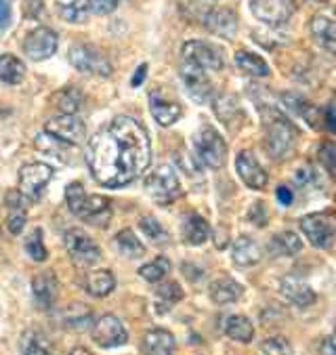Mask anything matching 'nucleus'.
<instances>
[{
    "label": "nucleus",
    "instance_id": "35",
    "mask_svg": "<svg viewBox=\"0 0 336 355\" xmlns=\"http://www.w3.org/2000/svg\"><path fill=\"white\" fill-rule=\"evenodd\" d=\"M116 244H118L120 252H122L124 257H128V259H139V257L145 252L141 240H139L137 236H134L130 230H122V232L116 236Z\"/></svg>",
    "mask_w": 336,
    "mask_h": 355
},
{
    "label": "nucleus",
    "instance_id": "16",
    "mask_svg": "<svg viewBox=\"0 0 336 355\" xmlns=\"http://www.w3.org/2000/svg\"><path fill=\"white\" fill-rule=\"evenodd\" d=\"M236 171L240 175V179L250 187V189H263L269 181V175L265 173V168L258 164L256 156L250 150H244L238 154L236 160Z\"/></svg>",
    "mask_w": 336,
    "mask_h": 355
},
{
    "label": "nucleus",
    "instance_id": "30",
    "mask_svg": "<svg viewBox=\"0 0 336 355\" xmlns=\"http://www.w3.org/2000/svg\"><path fill=\"white\" fill-rule=\"evenodd\" d=\"M236 65L242 69L248 76H256V78H265L269 76V65L263 57L248 53V51H238L236 53Z\"/></svg>",
    "mask_w": 336,
    "mask_h": 355
},
{
    "label": "nucleus",
    "instance_id": "20",
    "mask_svg": "<svg viewBox=\"0 0 336 355\" xmlns=\"http://www.w3.org/2000/svg\"><path fill=\"white\" fill-rule=\"evenodd\" d=\"M204 24L213 34L221 38H233L238 32V17L231 9H213L206 15Z\"/></svg>",
    "mask_w": 336,
    "mask_h": 355
},
{
    "label": "nucleus",
    "instance_id": "52",
    "mask_svg": "<svg viewBox=\"0 0 336 355\" xmlns=\"http://www.w3.org/2000/svg\"><path fill=\"white\" fill-rule=\"evenodd\" d=\"M70 355H93V353L89 349H85V347H76V349L70 351Z\"/></svg>",
    "mask_w": 336,
    "mask_h": 355
},
{
    "label": "nucleus",
    "instance_id": "26",
    "mask_svg": "<svg viewBox=\"0 0 336 355\" xmlns=\"http://www.w3.org/2000/svg\"><path fill=\"white\" fill-rule=\"evenodd\" d=\"M231 259L238 267H252L263 259V250L252 238L242 236L236 240V244L231 248Z\"/></svg>",
    "mask_w": 336,
    "mask_h": 355
},
{
    "label": "nucleus",
    "instance_id": "37",
    "mask_svg": "<svg viewBox=\"0 0 336 355\" xmlns=\"http://www.w3.org/2000/svg\"><path fill=\"white\" fill-rule=\"evenodd\" d=\"M91 318H93V313H91V309L87 307V305H70L67 307V311H65V324L70 326V328H74V330H82L87 324H91Z\"/></svg>",
    "mask_w": 336,
    "mask_h": 355
},
{
    "label": "nucleus",
    "instance_id": "44",
    "mask_svg": "<svg viewBox=\"0 0 336 355\" xmlns=\"http://www.w3.org/2000/svg\"><path fill=\"white\" fill-rule=\"evenodd\" d=\"M59 13L65 21H70V24H85L87 21V7L80 3L63 5V7H59Z\"/></svg>",
    "mask_w": 336,
    "mask_h": 355
},
{
    "label": "nucleus",
    "instance_id": "3",
    "mask_svg": "<svg viewBox=\"0 0 336 355\" xmlns=\"http://www.w3.org/2000/svg\"><path fill=\"white\" fill-rule=\"evenodd\" d=\"M299 141V130L282 116H276L272 122L267 124V135H265V148L267 154L276 158V160H284L290 158Z\"/></svg>",
    "mask_w": 336,
    "mask_h": 355
},
{
    "label": "nucleus",
    "instance_id": "8",
    "mask_svg": "<svg viewBox=\"0 0 336 355\" xmlns=\"http://www.w3.org/2000/svg\"><path fill=\"white\" fill-rule=\"evenodd\" d=\"M250 11L267 26H282L297 13V0H250Z\"/></svg>",
    "mask_w": 336,
    "mask_h": 355
},
{
    "label": "nucleus",
    "instance_id": "42",
    "mask_svg": "<svg viewBox=\"0 0 336 355\" xmlns=\"http://www.w3.org/2000/svg\"><path fill=\"white\" fill-rule=\"evenodd\" d=\"M317 158H319V164L332 177H336V146L330 144V141H326V144H321L319 150H317Z\"/></svg>",
    "mask_w": 336,
    "mask_h": 355
},
{
    "label": "nucleus",
    "instance_id": "23",
    "mask_svg": "<svg viewBox=\"0 0 336 355\" xmlns=\"http://www.w3.org/2000/svg\"><path fill=\"white\" fill-rule=\"evenodd\" d=\"M141 349L145 355H173L175 336L164 328H154L143 336Z\"/></svg>",
    "mask_w": 336,
    "mask_h": 355
},
{
    "label": "nucleus",
    "instance_id": "29",
    "mask_svg": "<svg viewBox=\"0 0 336 355\" xmlns=\"http://www.w3.org/2000/svg\"><path fill=\"white\" fill-rule=\"evenodd\" d=\"M26 78V65L15 55H0V83L19 85Z\"/></svg>",
    "mask_w": 336,
    "mask_h": 355
},
{
    "label": "nucleus",
    "instance_id": "6",
    "mask_svg": "<svg viewBox=\"0 0 336 355\" xmlns=\"http://www.w3.org/2000/svg\"><path fill=\"white\" fill-rule=\"evenodd\" d=\"M145 191L158 204H170L179 198L181 185L173 166H160L145 179Z\"/></svg>",
    "mask_w": 336,
    "mask_h": 355
},
{
    "label": "nucleus",
    "instance_id": "48",
    "mask_svg": "<svg viewBox=\"0 0 336 355\" xmlns=\"http://www.w3.org/2000/svg\"><path fill=\"white\" fill-rule=\"evenodd\" d=\"M11 24V3L9 0H0V32Z\"/></svg>",
    "mask_w": 336,
    "mask_h": 355
},
{
    "label": "nucleus",
    "instance_id": "14",
    "mask_svg": "<svg viewBox=\"0 0 336 355\" xmlns=\"http://www.w3.org/2000/svg\"><path fill=\"white\" fill-rule=\"evenodd\" d=\"M57 34L51 28H36L24 40V51L32 61H44L57 51Z\"/></svg>",
    "mask_w": 336,
    "mask_h": 355
},
{
    "label": "nucleus",
    "instance_id": "50",
    "mask_svg": "<svg viewBox=\"0 0 336 355\" xmlns=\"http://www.w3.org/2000/svg\"><path fill=\"white\" fill-rule=\"evenodd\" d=\"M145 76H148V63H141L137 67V74L132 76V87H141L143 80H145Z\"/></svg>",
    "mask_w": 336,
    "mask_h": 355
},
{
    "label": "nucleus",
    "instance_id": "36",
    "mask_svg": "<svg viewBox=\"0 0 336 355\" xmlns=\"http://www.w3.org/2000/svg\"><path fill=\"white\" fill-rule=\"evenodd\" d=\"M168 271H170V261H168L166 257H158V259H154L152 263L143 265V267L139 269V275H141L143 279L156 284V282H162V279L168 275Z\"/></svg>",
    "mask_w": 336,
    "mask_h": 355
},
{
    "label": "nucleus",
    "instance_id": "40",
    "mask_svg": "<svg viewBox=\"0 0 336 355\" xmlns=\"http://www.w3.org/2000/svg\"><path fill=\"white\" fill-rule=\"evenodd\" d=\"M297 185L301 189H319L321 187V177L319 173L311 166V164H305L299 173H297Z\"/></svg>",
    "mask_w": 336,
    "mask_h": 355
},
{
    "label": "nucleus",
    "instance_id": "28",
    "mask_svg": "<svg viewBox=\"0 0 336 355\" xmlns=\"http://www.w3.org/2000/svg\"><path fill=\"white\" fill-rule=\"evenodd\" d=\"M303 250V242L294 232H282L269 242V252L274 257H294Z\"/></svg>",
    "mask_w": 336,
    "mask_h": 355
},
{
    "label": "nucleus",
    "instance_id": "27",
    "mask_svg": "<svg viewBox=\"0 0 336 355\" xmlns=\"http://www.w3.org/2000/svg\"><path fill=\"white\" fill-rule=\"evenodd\" d=\"M85 288L91 297H107L116 288V277L105 269L91 271L85 279Z\"/></svg>",
    "mask_w": 336,
    "mask_h": 355
},
{
    "label": "nucleus",
    "instance_id": "39",
    "mask_svg": "<svg viewBox=\"0 0 336 355\" xmlns=\"http://www.w3.org/2000/svg\"><path fill=\"white\" fill-rule=\"evenodd\" d=\"M26 250H28V254L34 259V261H44L46 259V248H44V242H42V230L40 227H36L30 236H28V240H26Z\"/></svg>",
    "mask_w": 336,
    "mask_h": 355
},
{
    "label": "nucleus",
    "instance_id": "46",
    "mask_svg": "<svg viewBox=\"0 0 336 355\" xmlns=\"http://www.w3.org/2000/svg\"><path fill=\"white\" fill-rule=\"evenodd\" d=\"M118 0H89V9L95 15H109L112 11H116Z\"/></svg>",
    "mask_w": 336,
    "mask_h": 355
},
{
    "label": "nucleus",
    "instance_id": "25",
    "mask_svg": "<svg viewBox=\"0 0 336 355\" xmlns=\"http://www.w3.org/2000/svg\"><path fill=\"white\" fill-rule=\"evenodd\" d=\"M19 351L21 355H53V343L44 332L28 328L19 338Z\"/></svg>",
    "mask_w": 336,
    "mask_h": 355
},
{
    "label": "nucleus",
    "instance_id": "4",
    "mask_svg": "<svg viewBox=\"0 0 336 355\" xmlns=\"http://www.w3.org/2000/svg\"><path fill=\"white\" fill-rule=\"evenodd\" d=\"M193 144H195V154L204 166H209L213 171H219L225 166L227 144L213 126H202L197 130V135L193 137Z\"/></svg>",
    "mask_w": 336,
    "mask_h": 355
},
{
    "label": "nucleus",
    "instance_id": "51",
    "mask_svg": "<svg viewBox=\"0 0 336 355\" xmlns=\"http://www.w3.org/2000/svg\"><path fill=\"white\" fill-rule=\"evenodd\" d=\"M326 126L336 132V105H330L328 112H326Z\"/></svg>",
    "mask_w": 336,
    "mask_h": 355
},
{
    "label": "nucleus",
    "instance_id": "43",
    "mask_svg": "<svg viewBox=\"0 0 336 355\" xmlns=\"http://www.w3.org/2000/svg\"><path fill=\"white\" fill-rule=\"evenodd\" d=\"M215 110H217L219 118H221L225 124H229V122H231L233 114H240V107H238L236 99H233V97H229V95L219 97V99L215 101Z\"/></svg>",
    "mask_w": 336,
    "mask_h": 355
},
{
    "label": "nucleus",
    "instance_id": "38",
    "mask_svg": "<svg viewBox=\"0 0 336 355\" xmlns=\"http://www.w3.org/2000/svg\"><path fill=\"white\" fill-rule=\"evenodd\" d=\"M139 227H141V232H143L152 242H156V244L168 242V234H166V230L162 227V223H160L156 217H143V219L139 221Z\"/></svg>",
    "mask_w": 336,
    "mask_h": 355
},
{
    "label": "nucleus",
    "instance_id": "7",
    "mask_svg": "<svg viewBox=\"0 0 336 355\" xmlns=\"http://www.w3.org/2000/svg\"><path fill=\"white\" fill-rule=\"evenodd\" d=\"M44 132L59 139L61 144H65V146H78L87 137V126L78 116L61 114V116H53V118L46 120Z\"/></svg>",
    "mask_w": 336,
    "mask_h": 355
},
{
    "label": "nucleus",
    "instance_id": "34",
    "mask_svg": "<svg viewBox=\"0 0 336 355\" xmlns=\"http://www.w3.org/2000/svg\"><path fill=\"white\" fill-rule=\"evenodd\" d=\"M55 105L61 110V114H70L76 116V112L82 107V93L78 89L67 87L61 93L55 95Z\"/></svg>",
    "mask_w": 336,
    "mask_h": 355
},
{
    "label": "nucleus",
    "instance_id": "31",
    "mask_svg": "<svg viewBox=\"0 0 336 355\" xmlns=\"http://www.w3.org/2000/svg\"><path fill=\"white\" fill-rule=\"evenodd\" d=\"M225 334L238 343H250L254 336V326L246 315H231L225 322Z\"/></svg>",
    "mask_w": 336,
    "mask_h": 355
},
{
    "label": "nucleus",
    "instance_id": "22",
    "mask_svg": "<svg viewBox=\"0 0 336 355\" xmlns=\"http://www.w3.org/2000/svg\"><path fill=\"white\" fill-rule=\"evenodd\" d=\"M181 232L187 244H204L211 238V225L206 223L204 217H200L197 212H187L181 223Z\"/></svg>",
    "mask_w": 336,
    "mask_h": 355
},
{
    "label": "nucleus",
    "instance_id": "19",
    "mask_svg": "<svg viewBox=\"0 0 336 355\" xmlns=\"http://www.w3.org/2000/svg\"><path fill=\"white\" fill-rule=\"evenodd\" d=\"M150 110L160 126H170L181 118V105L166 99L160 91L150 93Z\"/></svg>",
    "mask_w": 336,
    "mask_h": 355
},
{
    "label": "nucleus",
    "instance_id": "11",
    "mask_svg": "<svg viewBox=\"0 0 336 355\" xmlns=\"http://www.w3.org/2000/svg\"><path fill=\"white\" fill-rule=\"evenodd\" d=\"M51 179H53V166L44 162L26 164L19 168V191L28 200H38Z\"/></svg>",
    "mask_w": 336,
    "mask_h": 355
},
{
    "label": "nucleus",
    "instance_id": "41",
    "mask_svg": "<svg viewBox=\"0 0 336 355\" xmlns=\"http://www.w3.org/2000/svg\"><path fill=\"white\" fill-rule=\"evenodd\" d=\"M260 351H263V355H290L292 347L284 336H272V338L263 340Z\"/></svg>",
    "mask_w": 336,
    "mask_h": 355
},
{
    "label": "nucleus",
    "instance_id": "17",
    "mask_svg": "<svg viewBox=\"0 0 336 355\" xmlns=\"http://www.w3.org/2000/svg\"><path fill=\"white\" fill-rule=\"evenodd\" d=\"M280 293H282V297L288 301V303H292V305H297V307H309V305H313L315 303V291L309 286V284L305 282V279H301V277H297V275H286V277H282V282H280Z\"/></svg>",
    "mask_w": 336,
    "mask_h": 355
},
{
    "label": "nucleus",
    "instance_id": "32",
    "mask_svg": "<svg viewBox=\"0 0 336 355\" xmlns=\"http://www.w3.org/2000/svg\"><path fill=\"white\" fill-rule=\"evenodd\" d=\"M282 99H284V105H286L290 112L299 114L305 122H309L311 126H315V124H317L319 112H317V107H315V105H311L309 101L301 99V97H299V95H294V93H288V95H284Z\"/></svg>",
    "mask_w": 336,
    "mask_h": 355
},
{
    "label": "nucleus",
    "instance_id": "47",
    "mask_svg": "<svg viewBox=\"0 0 336 355\" xmlns=\"http://www.w3.org/2000/svg\"><path fill=\"white\" fill-rule=\"evenodd\" d=\"M319 355H336V328L321 340Z\"/></svg>",
    "mask_w": 336,
    "mask_h": 355
},
{
    "label": "nucleus",
    "instance_id": "21",
    "mask_svg": "<svg viewBox=\"0 0 336 355\" xmlns=\"http://www.w3.org/2000/svg\"><path fill=\"white\" fill-rule=\"evenodd\" d=\"M311 36L326 53L336 55V21L324 15H315L311 19Z\"/></svg>",
    "mask_w": 336,
    "mask_h": 355
},
{
    "label": "nucleus",
    "instance_id": "1",
    "mask_svg": "<svg viewBox=\"0 0 336 355\" xmlns=\"http://www.w3.org/2000/svg\"><path fill=\"white\" fill-rule=\"evenodd\" d=\"M85 158L97 183L124 187L139 179L152 162L148 130L130 116H116L89 141Z\"/></svg>",
    "mask_w": 336,
    "mask_h": 355
},
{
    "label": "nucleus",
    "instance_id": "10",
    "mask_svg": "<svg viewBox=\"0 0 336 355\" xmlns=\"http://www.w3.org/2000/svg\"><path fill=\"white\" fill-rule=\"evenodd\" d=\"M63 242H65L67 254L72 257V261L76 265L91 267V265H95L101 259V250L95 244V240H91L87 234H82L78 230H70V232H67L65 238H63Z\"/></svg>",
    "mask_w": 336,
    "mask_h": 355
},
{
    "label": "nucleus",
    "instance_id": "5",
    "mask_svg": "<svg viewBox=\"0 0 336 355\" xmlns=\"http://www.w3.org/2000/svg\"><path fill=\"white\" fill-rule=\"evenodd\" d=\"M301 232L315 248H330L336 236V215L332 210L309 212L301 219Z\"/></svg>",
    "mask_w": 336,
    "mask_h": 355
},
{
    "label": "nucleus",
    "instance_id": "13",
    "mask_svg": "<svg viewBox=\"0 0 336 355\" xmlns=\"http://www.w3.org/2000/svg\"><path fill=\"white\" fill-rule=\"evenodd\" d=\"M93 340L103 349L120 347V345H124L128 340V332H126V328L122 326V322L116 315L105 313L93 326Z\"/></svg>",
    "mask_w": 336,
    "mask_h": 355
},
{
    "label": "nucleus",
    "instance_id": "24",
    "mask_svg": "<svg viewBox=\"0 0 336 355\" xmlns=\"http://www.w3.org/2000/svg\"><path fill=\"white\" fill-rule=\"evenodd\" d=\"M244 295V288L242 284L236 282L233 277H219L211 284V299L217 303V305H229V303H236L240 301V297Z\"/></svg>",
    "mask_w": 336,
    "mask_h": 355
},
{
    "label": "nucleus",
    "instance_id": "12",
    "mask_svg": "<svg viewBox=\"0 0 336 355\" xmlns=\"http://www.w3.org/2000/svg\"><path fill=\"white\" fill-rule=\"evenodd\" d=\"M183 59L187 63L197 65L200 69H213V72H219L223 67V57L219 53L217 46L209 44V42H202V40H189L183 44Z\"/></svg>",
    "mask_w": 336,
    "mask_h": 355
},
{
    "label": "nucleus",
    "instance_id": "45",
    "mask_svg": "<svg viewBox=\"0 0 336 355\" xmlns=\"http://www.w3.org/2000/svg\"><path fill=\"white\" fill-rule=\"evenodd\" d=\"M26 225V210L19 208H11L9 219H7V227L11 230V234H19Z\"/></svg>",
    "mask_w": 336,
    "mask_h": 355
},
{
    "label": "nucleus",
    "instance_id": "2",
    "mask_svg": "<svg viewBox=\"0 0 336 355\" xmlns=\"http://www.w3.org/2000/svg\"><path fill=\"white\" fill-rule=\"evenodd\" d=\"M65 202H67V208H70L76 217H82L85 221L97 223L99 217L107 221L109 202L101 196H87L80 183H70L65 187Z\"/></svg>",
    "mask_w": 336,
    "mask_h": 355
},
{
    "label": "nucleus",
    "instance_id": "49",
    "mask_svg": "<svg viewBox=\"0 0 336 355\" xmlns=\"http://www.w3.org/2000/svg\"><path fill=\"white\" fill-rule=\"evenodd\" d=\"M292 189L290 187H286V185H280L278 187V200H280V204H284V206H290L292 204Z\"/></svg>",
    "mask_w": 336,
    "mask_h": 355
},
{
    "label": "nucleus",
    "instance_id": "9",
    "mask_svg": "<svg viewBox=\"0 0 336 355\" xmlns=\"http://www.w3.org/2000/svg\"><path fill=\"white\" fill-rule=\"evenodd\" d=\"M70 63L80 69V72L89 74H99V76H109L112 74V63L101 55L95 46L91 44H72L70 53H67Z\"/></svg>",
    "mask_w": 336,
    "mask_h": 355
},
{
    "label": "nucleus",
    "instance_id": "33",
    "mask_svg": "<svg viewBox=\"0 0 336 355\" xmlns=\"http://www.w3.org/2000/svg\"><path fill=\"white\" fill-rule=\"evenodd\" d=\"M156 299H158L160 313H164L166 309H170L175 303H179L183 299V288L177 282H162L156 288Z\"/></svg>",
    "mask_w": 336,
    "mask_h": 355
},
{
    "label": "nucleus",
    "instance_id": "15",
    "mask_svg": "<svg viewBox=\"0 0 336 355\" xmlns=\"http://www.w3.org/2000/svg\"><path fill=\"white\" fill-rule=\"evenodd\" d=\"M181 78L185 83V89L187 93L197 101V103H206L211 97H213V85L206 76L204 69H200L197 65L193 63H183L181 67Z\"/></svg>",
    "mask_w": 336,
    "mask_h": 355
},
{
    "label": "nucleus",
    "instance_id": "18",
    "mask_svg": "<svg viewBox=\"0 0 336 355\" xmlns=\"http://www.w3.org/2000/svg\"><path fill=\"white\" fill-rule=\"evenodd\" d=\"M32 293L36 299V305L42 309L53 307V303L57 301L59 295V282L55 277L53 271H42L32 279Z\"/></svg>",
    "mask_w": 336,
    "mask_h": 355
}]
</instances>
